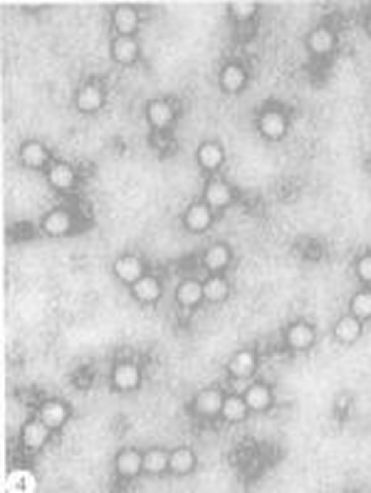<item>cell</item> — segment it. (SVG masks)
Segmentation results:
<instances>
[{
	"mask_svg": "<svg viewBox=\"0 0 371 493\" xmlns=\"http://www.w3.org/2000/svg\"><path fill=\"white\" fill-rule=\"evenodd\" d=\"M231 199H233V191H231V186H228L226 181H221V179L208 181L206 201H203V204H208L211 209H223V206L231 204Z\"/></svg>",
	"mask_w": 371,
	"mask_h": 493,
	"instance_id": "9",
	"label": "cell"
},
{
	"mask_svg": "<svg viewBox=\"0 0 371 493\" xmlns=\"http://www.w3.org/2000/svg\"><path fill=\"white\" fill-rule=\"evenodd\" d=\"M258 129H260V134H263V137H268V139H273V142H275V139L285 137L287 119L282 117V112H278V110H268V112L260 114Z\"/></svg>",
	"mask_w": 371,
	"mask_h": 493,
	"instance_id": "3",
	"label": "cell"
},
{
	"mask_svg": "<svg viewBox=\"0 0 371 493\" xmlns=\"http://www.w3.org/2000/svg\"><path fill=\"white\" fill-rule=\"evenodd\" d=\"M334 335L342 342H347V345L349 342H357L359 335H362V320H359L357 315H344L337 323V328H334Z\"/></svg>",
	"mask_w": 371,
	"mask_h": 493,
	"instance_id": "25",
	"label": "cell"
},
{
	"mask_svg": "<svg viewBox=\"0 0 371 493\" xmlns=\"http://www.w3.org/2000/svg\"><path fill=\"white\" fill-rule=\"evenodd\" d=\"M132 293H134V298L141 300V303H156V300L161 298L159 278H154V275H144V278H139L137 283L132 285Z\"/></svg>",
	"mask_w": 371,
	"mask_h": 493,
	"instance_id": "11",
	"label": "cell"
},
{
	"mask_svg": "<svg viewBox=\"0 0 371 493\" xmlns=\"http://www.w3.org/2000/svg\"><path fill=\"white\" fill-rule=\"evenodd\" d=\"M70 228H72V216L67 211H52L43 221V231L47 236H65V233H70Z\"/></svg>",
	"mask_w": 371,
	"mask_h": 493,
	"instance_id": "18",
	"label": "cell"
},
{
	"mask_svg": "<svg viewBox=\"0 0 371 493\" xmlns=\"http://www.w3.org/2000/svg\"><path fill=\"white\" fill-rule=\"evenodd\" d=\"M255 13H258V5L250 3V0H235V3H231V15L235 20H250Z\"/></svg>",
	"mask_w": 371,
	"mask_h": 493,
	"instance_id": "32",
	"label": "cell"
},
{
	"mask_svg": "<svg viewBox=\"0 0 371 493\" xmlns=\"http://www.w3.org/2000/svg\"><path fill=\"white\" fill-rule=\"evenodd\" d=\"M228 293H231V285H228V280L221 278V275H211V278L203 283V298H206L208 303H221V300L228 298Z\"/></svg>",
	"mask_w": 371,
	"mask_h": 493,
	"instance_id": "24",
	"label": "cell"
},
{
	"mask_svg": "<svg viewBox=\"0 0 371 493\" xmlns=\"http://www.w3.org/2000/svg\"><path fill=\"white\" fill-rule=\"evenodd\" d=\"M231 263V251H228V246H223V243H216V246H211L206 251V256H203V266L208 268V271H223V268Z\"/></svg>",
	"mask_w": 371,
	"mask_h": 493,
	"instance_id": "27",
	"label": "cell"
},
{
	"mask_svg": "<svg viewBox=\"0 0 371 493\" xmlns=\"http://www.w3.org/2000/svg\"><path fill=\"white\" fill-rule=\"evenodd\" d=\"M20 159L30 169H40V166L47 164V149L40 142H25L23 149H20Z\"/></svg>",
	"mask_w": 371,
	"mask_h": 493,
	"instance_id": "28",
	"label": "cell"
},
{
	"mask_svg": "<svg viewBox=\"0 0 371 493\" xmlns=\"http://www.w3.org/2000/svg\"><path fill=\"white\" fill-rule=\"evenodd\" d=\"M255 365H258V360H255L253 352L240 350L238 355H233V360L228 362V372H231L233 377H238V380H248L255 372Z\"/></svg>",
	"mask_w": 371,
	"mask_h": 493,
	"instance_id": "12",
	"label": "cell"
},
{
	"mask_svg": "<svg viewBox=\"0 0 371 493\" xmlns=\"http://www.w3.org/2000/svg\"><path fill=\"white\" fill-rule=\"evenodd\" d=\"M114 28H117L119 35H124V38H132L139 28V13L134 8H129V5L117 8V13H114Z\"/></svg>",
	"mask_w": 371,
	"mask_h": 493,
	"instance_id": "14",
	"label": "cell"
},
{
	"mask_svg": "<svg viewBox=\"0 0 371 493\" xmlns=\"http://www.w3.org/2000/svg\"><path fill=\"white\" fill-rule=\"evenodd\" d=\"M117 471L124 479H134V476H139L144 471V456L134 449H124L117 456Z\"/></svg>",
	"mask_w": 371,
	"mask_h": 493,
	"instance_id": "10",
	"label": "cell"
},
{
	"mask_svg": "<svg viewBox=\"0 0 371 493\" xmlns=\"http://www.w3.org/2000/svg\"><path fill=\"white\" fill-rule=\"evenodd\" d=\"M223 159H226V154H223L221 144L216 142H203L201 147H198V164L203 166V169H218V166L223 164Z\"/></svg>",
	"mask_w": 371,
	"mask_h": 493,
	"instance_id": "20",
	"label": "cell"
},
{
	"mask_svg": "<svg viewBox=\"0 0 371 493\" xmlns=\"http://www.w3.org/2000/svg\"><path fill=\"white\" fill-rule=\"evenodd\" d=\"M47 437H50V427L40 419V422H28L23 427V446L30 451H38L45 446Z\"/></svg>",
	"mask_w": 371,
	"mask_h": 493,
	"instance_id": "8",
	"label": "cell"
},
{
	"mask_svg": "<svg viewBox=\"0 0 371 493\" xmlns=\"http://www.w3.org/2000/svg\"><path fill=\"white\" fill-rule=\"evenodd\" d=\"M176 300H179L184 308H196L203 300V283H198V280H193V278L181 280L179 290H176Z\"/></svg>",
	"mask_w": 371,
	"mask_h": 493,
	"instance_id": "13",
	"label": "cell"
},
{
	"mask_svg": "<svg viewBox=\"0 0 371 493\" xmlns=\"http://www.w3.org/2000/svg\"><path fill=\"white\" fill-rule=\"evenodd\" d=\"M245 82H248V75H245V70L238 65V62H231V65H226V70H223V75H221L223 90L240 92L245 87Z\"/></svg>",
	"mask_w": 371,
	"mask_h": 493,
	"instance_id": "26",
	"label": "cell"
},
{
	"mask_svg": "<svg viewBox=\"0 0 371 493\" xmlns=\"http://www.w3.org/2000/svg\"><path fill=\"white\" fill-rule=\"evenodd\" d=\"M349 308H352V315H357L359 320L371 318V290H362V293L354 295Z\"/></svg>",
	"mask_w": 371,
	"mask_h": 493,
	"instance_id": "31",
	"label": "cell"
},
{
	"mask_svg": "<svg viewBox=\"0 0 371 493\" xmlns=\"http://www.w3.org/2000/svg\"><path fill=\"white\" fill-rule=\"evenodd\" d=\"M112 55L117 62L129 65V62H134L139 57V43L134 38H124V35H119V38L112 43Z\"/></svg>",
	"mask_w": 371,
	"mask_h": 493,
	"instance_id": "16",
	"label": "cell"
},
{
	"mask_svg": "<svg viewBox=\"0 0 371 493\" xmlns=\"http://www.w3.org/2000/svg\"><path fill=\"white\" fill-rule=\"evenodd\" d=\"M47 181H50L55 189L70 191L72 186H75V169L67 164H52L50 171H47Z\"/></svg>",
	"mask_w": 371,
	"mask_h": 493,
	"instance_id": "19",
	"label": "cell"
},
{
	"mask_svg": "<svg viewBox=\"0 0 371 493\" xmlns=\"http://www.w3.org/2000/svg\"><path fill=\"white\" fill-rule=\"evenodd\" d=\"M223 402H226V397H223L218 389H203V392H198L196 399H193V412H196L198 417L213 419L223 412Z\"/></svg>",
	"mask_w": 371,
	"mask_h": 493,
	"instance_id": "1",
	"label": "cell"
},
{
	"mask_svg": "<svg viewBox=\"0 0 371 493\" xmlns=\"http://www.w3.org/2000/svg\"><path fill=\"white\" fill-rule=\"evenodd\" d=\"M245 402H248V407L253 409V412H265V409L273 404V392H270L265 384H253V387H248V392H245Z\"/></svg>",
	"mask_w": 371,
	"mask_h": 493,
	"instance_id": "22",
	"label": "cell"
},
{
	"mask_svg": "<svg viewBox=\"0 0 371 493\" xmlns=\"http://www.w3.org/2000/svg\"><path fill=\"white\" fill-rule=\"evenodd\" d=\"M334 33L332 30H327V28H317L315 33L307 38V48H310V53H315V55H327V53H332L334 50Z\"/></svg>",
	"mask_w": 371,
	"mask_h": 493,
	"instance_id": "23",
	"label": "cell"
},
{
	"mask_svg": "<svg viewBox=\"0 0 371 493\" xmlns=\"http://www.w3.org/2000/svg\"><path fill=\"white\" fill-rule=\"evenodd\" d=\"M40 419H43L50 429L62 427V424L67 422V407L62 402H57V399H50V402H45L43 407H40Z\"/></svg>",
	"mask_w": 371,
	"mask_h": 493,
	"instance_id": "17",
	"label": "cell"
},
{
	"mask_svg": "<svg viewBox=\"0 0 371 493\" xmlns=\"http://www.w3.org/2000/svg\"><path fill=\"white\" fill-rule=\"evenodd\" d=\"M211 221H213V214H211V206H208V204H193V206H188V211H186V216H184V223H186V228L191 233L208 231Z\"/></svg>",
	"mask_w": 371,
	"mask_h": 493,
	"instance_id": "5",
	"label": "cell"
},
{
	"mask_svg": "<svg viewBox=\"0 0 371 493\" xmlns=\"http://www.w3.org/2000/svg\"><path fill=\"white\" fill-rule=\"evenodd\" d=\"M193 466H196V456H193L191 449L181 446V449L171 451V456H169V469L174 471V474L186 476V474H191V471H193Z\"/></svg>",
	"mask_w": 371,
	"mask_h": 493,
	"instance_id": "21",
	"label": "cell"
},
{
	"mask_svg": "<svg viewBox=\"0 0 371 493\" xmlns=\"http://www.w3.org/2000/svg\"><path fill=\"white\" fill-rule=\"evenodd\" d=\"M367 33L371 35V15H369V20H367Z\"/></svg>",
	"mask_w": 371,
	"mask_h": 493,
	"instance_id": "34",
	"label": "cell"
},
{
	"mask_svg": "<svg viewBox=\"0 0 371 493\" xmlns=\"http://www.w3.org/2000/svg\"><path fill=\"white\" fill-rule=\"evenodd\" d=\"M285 340L292 350H310L315 345V328L307 323H292L285 332Z\"/></svg>",
	"mask_w": 371,
	"mask_h": 493,
	"instance_id": "4",
	"label": "cell"
},
{
	"mask_svg": "<svg viewBox=\"0 0 371 493\" xmlns=\"http://www.w3.org/2000/svg\"><path fill=\"white\" fill-rule=\"evenodd\" d=\"M169 456L166 451L161 449H151L144 454V471L146 474H164L169 469Z\"/></svg>",
	"mask_w": 371,
	"mask_h": 493,
	"instance_id": "30",
	"label": "cell"
},
{
	"mask_svg": "<svg viewBox=\"0 0 371 493\" xmlns=\"http://www.w3.org/2000/svg\"><path fill=\"white\" fill-rule=\"evenodd\" d=\"M357 275L364 280V283H371V256L359 258V263H357Z\"/></svg>",
	"mask_w": 371,
	"mask_h": 493,
	"instance_id": "33",
	"label": "cell"
},
{
	"mask_svg": "<svg viewBox=\"0 0 371 493\" xmlns=\"http://www.w3.org/2000/svg\"><path fill=\"white\" fill-rule=\"evenodd\" d=\"M104 105V90L99 85H94V82H90V85H85L80 90V95H77V107H80V112L85 114H92V112H99Z\"/></svg>",
	"mask_w": 371,
	"mask_h": 493,
	"instance_id": "7",
	"label": "cell"
},
{
	"mask_svg": "<svg viewBox=\"0 0 371 493\" xmlns=\"http://www.w3.org/2000/svg\"><path fill=\"white\" fill-rule=\"evenodd\" d=\"M114 273H117L119 280L134 285L139 278H144V263H141L137 256H122L114 263Z\"/></svg>",
	"mask_w": 371,
	"mask_h": 493,
	"instance_id": "6",
	"label": "cell"
},
{
	"mask_svg": "<svg viewBox=\"0 0 371 493\" xmlns=\"http://www.w3.org/2000/svg\"><path fill=\"white\" fill-rule=\"evenodd\" d=\"M146 119H149L154 127L164 129V127H169V124L174 122V110H171L169 102L154 100V102H149V105H146Z\"/></svg>",
	"mask_w": 371,
	"mask_h": 493,
	"instance_id": "15",
	"label": "cell"
},
{
	"mask_svg": "<svg viewBox=\"0 0 371 493\" xmlns=\"http://www.w3.org/2000/svg\"><path fill=\"white\" fill-rule=\"evenodd\" d=\"M141 382V372L134 362H119L112 372V384L119 389V392H132L137 389Z\"/></svg>",
	"mask_w": 371,
	"mask_h": 493,
	"instance_id": "2",
	"label": "cell"
},
{
	"mask_svg": "<svg viewBox=\"0 0 371 493\" xmlns=\"http://www.w3.org/2000/svg\"><path fill=\"white\" fill-rule=\"evenodd\" d=\"M248 412H250V407H248V402H245V397H226L221 414L228 422H243V419L248 417Z\"/></svg>",
	"mask_w": 371,
	"mask_h": 493,
	"instance_id": "29",
	"label": "cell"
}]
</instances>
